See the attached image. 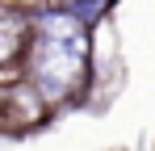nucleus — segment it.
I'll use <instances>...</instances> for the list:
<instances>
[{"label":"nucleus","instance_id":"obj_1","mask_svg":"<svg viewBox=\"0 0 155 151\" xmlns=\"http://www.w3.org/2000/svg\"><path fill=\"white\" fill-rule=\"evenodd\" d=\"M51 118V105L34 92V84L21 80L13 88H0V130H34Z\"/></svg>","mask_w":155,"mask_h":151},{"label":"nucleus","instance_id":"obj_2","mask_svg":"<svg viewBox=\"0 0 155 151\" xmlns=\"http://www.w3.org/2000/svg\"><path fill=\"white\" fill-rule=\"evenodd\" d=\"M29 38H34L29 8L0 0V63H25Z\"/></svg>","mask_w":155,"mask_h":151},{"label":"nucleus","instance_id":"obj_3","mask_svg":"<svg viewBox=\"0 0 155 151\" xmlns=\"http://www.w3.org/2000/svg\"><path fill=\"white\" fill-rule=\"evenodd\" d=\"M117 0H59V8L80 25V29H88V34H97L101 21L109 17V8H113Z\"/></svg>","mask_w":155,"mask_h":151}]
</instances>
